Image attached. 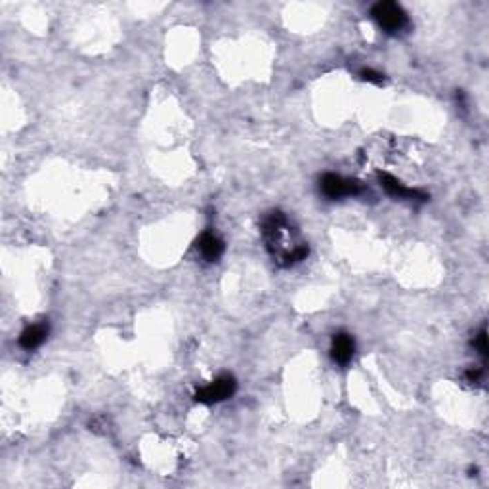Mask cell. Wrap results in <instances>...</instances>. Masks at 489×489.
<instances>
[{
    "label": "cell",
    "mask_w": 489,
    "mask_h": 489,
    "mask_svg": "<svg viewBox=\"0 0 489 489\" xmlns=\"http://www.w3.org/2000/svg\"><path fill=\"white\" fill-rule=\"evenodd\" d=\"M371 14L386 33H398L407 25V14L396 2H378L373 6Z\"/></svg>",
    "instance_id": "6da1fadb"
},
{
    "label": "cell",
    "mask_w": 489,
    "mask_h": 489,
    "mask_svg": "<svg viewBox=\"0 0 489 489\" xmlns=\"http://www.w3.org/2000/svg\"><path fill=\"white\" fill-rule=\"evenodd\" d=\"M361 184L358 180L340 176V174H325L321 178V192L329 199H340V197H353L360 195Z\"/></svg>",
    "instance_id": "7a4b0ae2"
},
{
    "label": "cell",
    "mask_w": 489,
    "mask_h": 489,
    "mask_svg": "<svg viewBox=\"0 0 489 489\" xmlns=\"http://www.w3.org/2000/svg\"><path fill=\"white\" fill-rule=\"evenodd\" d=\"M237 388V382L232 375H222L216 380H212L210 385L203 386L199 392L195 394V400L201 403H218L228 398H232L233 392Z\"/></svg>",
    "instance_id": "3957f363"
},
{
    "label": "cell",
    "mask_w": 489,
    "mask_h": 489,
    "mask_svg": "<svg viewBox=\"0 0 489 489\" xmlns=\"http://www.w3.org/2000/svg\"><path fill=\"white\" fill-rule=\"evenodd\" d=\"M378 180H380V185L385 187V192L388 193V195L396 197V199H426L425 193L418 192V190H413V187H407V185L400 182L398 178L392 176V174L382 172V174H378Z\"/></svg>",
    "instance_id": "277c9868"
},
{
    "label": "cell",
    "mask_w": 489,
    "mask_h": 489,
    "mask_svg": "<svg viewBox=\"0 0 489 489\" xmlns=\"http://www.w3.org/2000/svg\"><path fill=\"white\" fill-rule=\"evenodd\" d=\"M353 352H356V342L348 333H337L333 337L331 358L337 361L338 365H346L353 358Z\"/></svg>",
    "instance_id": "5b68a950"
},
{
    "label": "cell",
    "mask_w": 489,
    "mask_h": 489,
    "mask_svg": "<svg viewBox=\"0 0 489 489\" xmlns=\"http://www.w3.org/2000/svg\"><path fill=\"white\" fill-rule=\"evenodd\" d=\"M46 337H48V325L46 323H37V325H31L21 333L19 346L25 350H35L46 340Z\"/></svg>",
    "instance_id": "8992f818"
},
{
    "label": "cell",
    "mask_w": 489,
    "mask_h": 489,
    "mask_svg": "<svg viewBox=\"0 0 489 489\" xmlns=\"http://www.w3.org/2000/svg\"><path fill=\"white\" fill-rule=\"evenodd\" d=\"M197 247H199V252L203 257L210 260V262H214V260H218V258L222 257V252H224V241L220 239L218 235H214V233L207 232L201 235Z\"/></svg>",
    "instance_id": "52a82bcc"
},
{
    "label": "cell",
    "mask_w": 489,
    "mask_h": 489,
    "mask_svg": "<svg viewBox=\"0 0 489 489\" xmlns=\"http://www.w3.org/2000/svg\"><path fill=\"white\" fill-rule=\"evenodd\" d=\"M360 77L363 80H367V82H375V84H380V82H382V79H385L380 73L373 71V69H361Z\"/></svg>",
    "instance_id": "ba28073f"
},
{
    "label": "cell",
    "mask_w": 489,
    "mask_h": 489,
    "mask_svg": "<svg viewBox=\"0 0 489 489\" xmlns=\"http://www.w3.org/2000/svg\"><path fill=\"white\" fill-rule=\"evenodd\" d=\"M474 346H476V350H478L481 356L488 353V335H486V329L480 331V335H478L476 340H474Z\"/></svg>",
    "instance_id": "9c48e42d"
},
{
    "label": "cell",
    "mask_w": 489,
    "mask_h": 489,
    "mask_svg": "<svg viewBox=\"0 0 489 489\" xmlns=\"http://www.w3.org/2000/svg\"><path fill=\"white\" fill-rule=\"evenodd\" d=\"M481 378V371L480 369H470L466 373V380L468 382H480Z\"/></svg>",
    "instance_id": "30bf717a"
}]
</instances>
